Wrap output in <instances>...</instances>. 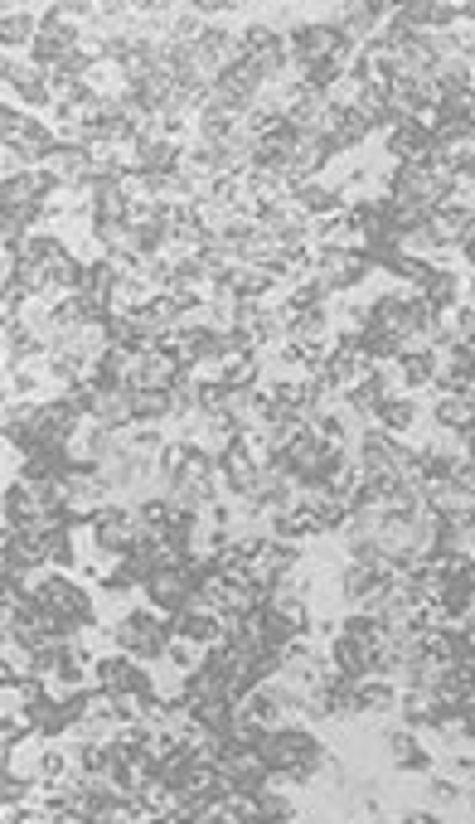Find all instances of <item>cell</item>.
<instances>
[{
    "instance_id": "obj_2",
    "label": "cell",
    "mask_w": 475,
    "mask_h": 824,
    "mask_svg": "<svg viewBox=\"0 0 475 824\" xmlns=\"http://www.w3.org/2000/svg\"><path fill=\"white\" fill-rule=\"evenodd\" d=\"M373 417H379L383 431H408L412 427V402L408 398H383V408L373 412Z\"/></svg>"
},
{
    "instance_id": "obj_3",
    "label": "cell",
    "mask_w": 475,
    "mask_h": 824,
    "mask_svg": "<svg viewBox=\"0 0 475 824\" xmlns=\"http://www.w3.org/2000/svg\"><path fill=\"white\" fill-rule=\"evenodd\" d=\"M34 30V20L24 15V10H10L5 15V44H24V34Z\"/></svg>"
},
{
    "instance_id": "obj_5",
    "label": "cell",
    "mask_w": 475,
    "mask_h": 824,
    "mask_svg": "<svg viewBox=\"0 0 475 824\" xmlns=\"http://www.w3.org/2000/svg\"><path fill=\"white\" fill-rule=\"evenodd\" d=\"M470 296H475V276H470Z\"/></svg>"
},
{
    "instance_id": "obj_4",
    "label": "cell",
    "mask_w": 475,
    "mask_h": 824,
    "mask_svg": "<svg viewBox=\"0 0 475 824\" xmlns=\"http://www.w3.org/2000/svg\"><path fill=\"white\" fill-rule=\"evenodd\" d=\"M402 824H441V815H427V809H417V815H402Z\"/></svg>"
},
{
    "instance_id": "obj_1",
    "label": "cell",
    "mask_w": 475,
    "mask_h": 824,
    "mask_svg": "<svg viewBox=\"0 0 475 824\" xmlns=\"http://www.w3.org/2000/svg\"><path fill=\"white\" fill-rule=\"evenodd\" d=\"M117 640H121V650H131V654H156V650L170 645L165 621L156 616V611H131V616H121L117 621Z\"/></svg>"
}]
</instances>
